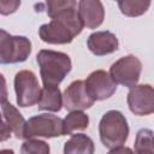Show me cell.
I'll return each mask as SVG.
<instances>
[{
  "instance_id": "6da1fadb",
  "label": "cell",
  "mask_w": 154,
  "mask_h": 154,
  "mask_svg": "<svg viewBox=\"0 0 154 154\" xmlns=\"http://www.w3.org/2000/svg\"><path fill=\"white\" fill-rule=\"evenodd\" d=\"M36 60L42 83L47 87H58L72 69L70 57L63 52L41 49L36 55Z\"/></svg>"
},
{
  "instance_id": "7a4b0ae2",
  "label": "cell",
  "mask_w": 154,
  "mask_h": 154,
  "mask_svg": "<svg viewBox=\"0 0 154 154\" xmlns=\"http://www.w3.org/2000/svg\"><path fill=\"white\" fill-rule=\"evenodd\" d=\"M99 135L102 144L109 149L123 146L129 136L125 116L117 109L107 111L99 123Z\"/></svg>"
},
{
  "instance_id": "3957f363",
  "label": "cell",
  "mask_w": 154,
  "mask_h": 154,
  "mask_svg": "<svg viewBox=\"0 0 154 154\" xmlns=\"http://www.w3.org/2000/svg\"><path fill=\"white\" fill-rule=\"evenodd\" d=\"M31 53V42L25 36H13L0 29V64L25 61Z\"/></svg>"
},
{
  "instance_id": "277c9868",
  "label": "cell",
  "mask_w": 154,
  "mask_h": 154,
  "mask_svg": "<svg viewBox=\"0 0 154 154\" xmlns=\"http://www.w3.org/2000/svg\"><path fill=\"white\" fill-rule=\"evenodd\" d=\"M64 136L63 132V119L54 114L42 113L29 118L25 122L23 138H35V137H58Z\"/></svg>"
},
{
  "instance_id": "5b68a950",
  "label": "cell",
  "mask_w": 154,
  "mask_h": 154,
  "mask_svg": "<svg viewBox=\"0 0 154 154\" xmlns=\"http://www.w3.org/2000/svg\"><path fill=\"white\" fill-rule=\"evenodd\" d=\"M46 12L51 19L63 22L70 28L75 36L79 35L83 25L78 16L77 2L75 0H49L46 2Z\"/></svg>"
},
{
  "instance_id": "8992f818",
  "label": "cell",
  "mask_w": 154,
  "mask_h": 154,
  "mask_svg": "<svg viewBox=\"0 0 154 154\" xmlns=\"http://www.w3.org/2000/svg\"><path fill=\"white\" fill-rule=\"evenodd\" d=\"M141 72L142 63L137 57L129 54L113 63L108 73L116 82V84H120L131 89L132 87L137 85Z\"/></svg>"
},
{
  "instance_id": "52a82bcc",
  "label": "cell",
  "mask_w": 154,
  "mask_h": 154,
  "mask_svg": "<svg viewBox=\"0 0 154 154\" xmlns=\"http://www.w3.org/2000/svg\"><path fill=\"white\" fill-rule=\"evenodd\" d=\"M14 90L18 106L30 107L37 103L41 88L36 75L29 70L17 72L14 76Z\"/></svg>"
},
{
  "instance_id": "ba28073f",
  "label": "cell",
  "mask_w": 154,
  "mask_h": 154,
  "mask_svg": "<svg viewBox=\"0 0 154 154\" xmlns=\"http://www.w3.org/2000/svg\"><path fill=\"white\" fill-rule=\"evenodd\" d=\"M85 90L94 101H101L111 97L116 90L117 84L108 72L103 70L93 71L84 81Z\"/></svg>"
},
{
  "instance_id": "9c48e42d",
  "label": "cell",
  "mask_w": 154,
  "mask_h": 154,
  "mask_svg": "<svg viewBox=\"0 0 154 154\" xmlns=\"http://www.w3.org/2000/svg\"><path fill=\"white\" fill-rule=\"evenodd\" d=\"M128 106L136 116H148L154 112V90L150 84L135 85L128 93Z\"/></svg>"
},
{
  "instance_id": "30bf717a",
  "label": "cell",
  "mask_w": 154,
  "mask_h": 154,
  "mask_svg": "<svg viewBox=\"0 0 154 154\" xmlns=\"http://www.w3.org/2000/svg\"><path fill=\"white\" fill-rule=\"evenodd\" d=\"M94 100L88 95L84 85V81H73L64 90L63 94V106L72 111H83L90 108L94 105Z\"/></svg>"
},
{
  "instance_id": "8fae6325",
  "label": "cell",
  "mask_w": 154,
  "mask_h": 154,
  "mask_svg": "<svg viewBox=\"0 0 154 154\" xmlns=\"http://www.w3.org/2000/svg\"><path fill=\"white\" fill-rule=\"evenodd\" d=\"M38 36L43 42L49 45H66L75 37L70 28L57 19H51L49 23L42 24L38 29Z\"/></svg>"
},
{
  "instance_id": "7c38bea8",
  "label": "cell",
  "mask_w": 154,
  "mask_h": 154,
  "mask_svg": "<svg viewBox=\"0 0 154 154\" xmlns=\"http://www.w3.org/2000/svg\"><path fill=\"white\" fill-rule=\"evenodd\" d=\"M78 16L83 26L88 29L99 28L105 19V8L99 0H81L78 4Z\"/></svg>"
},
{
  "instance_id": "4fadbf2b",
  "label": "cell",
  "mask_w": 154,
  "mask_h": 154,
  "mask_svg": "<svg viewBox=\"0 0 154 154\" xmlns=\"http://www.w3.org/2000/svg\"><path fill=\"white\" fill-rule=\"evenodd\" d=\"M87 46L93 54L101 57L116 52L119 47V42L113 32L105 30L90 34L87 40Z\"/></svg>"
},
{
  "instance_id": "5bb4252c",
  "label": "cell",
  "mask_w": 154,
  "mask_h": 154,
  "mask_svg": "<svg viewBox=\"0 0 154 154\" xmlns=\"http://www.w3.org/2000/svg\"><path fill=\"white\" fill-rule=\"evenodd\" d=\"M37 107L42 111L59 112L63 107V94L59 87L43 85V88L40 90Z\"/></svg>"
},
{
  "instance_id": "9a60e30c",
  "label": "cell",
  "mask_w": 154,
  "mask_h": 154,
  "mask_svg": "<svg viewBox=\"0 0 154 154\" xmlns=\"http://www.w3.org/2000/svg\"><path fill=\"white\" fill-rule=\"evenodd\" d=\"M93 140L84 134L72 135L64 144V154H94Z\"/></svg>"
},
{
  "instance_id": "2e32d148",
  "label": "cell",
  "mask_w": 154,
  "mask_h": 154,
  "mask_svg": "<svg viewBox=\"0 0 154 154\" xmlns=\"http://www.w3.org/2000/svg\"><path fill=\"white\" fill-rule=\"evenodd\" d=\"M2 117L13 132V135L17 138H23V131H24V125H25V119L20 114V112L10 102L2 103Z\"/></svg>"
},
{
  "instance_id": "e0dca14e",
  "label": "cell",
  "mask_w": 154,
  "mask_h": 154,
  "mask_svg": "<svg viewBox=\"0 0 154 154\" xmlns=\"http://www.w3.org/2000/svg\"><path fill=\"white\" fill-rule=\"evenodd\" d=\"M89 125V117L83 111H72L63 119L64 135H71L77 130H85Z\"/></svg>"
},
{
  "instance_id": "ac0fdd59",
  "label": "cell",
  "mask_w": 154,
  "mask_h": 154,
  "mask_svg": "<svg viewBox=\"0 0 154 154\" xmlns=\"http://www.w3.org/2000/svg\"><path fill=\"white\" fill-rule=\"evenodd\" d=\"M150 6L149 0H122L118 1L120 12L126 17H137L147 12Z\"/></svg>"
},
{
  "instance_id": "d6986e66",
  "label": "cell",
  "mask_w": 154,
  "mask_h": 154,
  "mask_svg": "<svg viewBox=\"0 0 154 154\" xmlns=\"http://www.w3.org/2000/svg\"><path fill=\"white\" fill-rule=\"evenodd\" d=\"M134 154H153V131L141 129L136 134Z\"/></svg>"
},
{
  "instance_id": "ffe728a7",
  "label": "cell",
  "mask_w": 154,
  "mask_h": 154,
  "mask_svg": "<svg viewBox=\"0 0 154 154\" xmlns=\"http://www.w3.org/2000/svg\"><path fill=\"white\" fill-rule=\"evenodd\" d=\"M49 144L42 140H25L20 147V154H49Z\"/></svg>"
},
{
  "instance_id": "44dd1931",
  "label": "cell",
  "mask_w": 154,
  "mask_h": 154,
  "mask_svg": "<svg viewBox=\"0 0 154 154\" xmlns=\"http://www.w3.org/2000/svg\"><path fill=\"white\" fill-rule=\"evenodd\" d=\"M19 6V0H0V14L8 16L11 13H14Z\"/></svg>"
},
{
  "instance_id": "7402d4cb",
  "label": "cell",
  "mask_w": 154,
  "mask_h": 154,
  "mask_svg": "<svg viewBox=\"0 0 154 154\" xmlns=\"http://www.w3.org/2000/svg\"><path fill=\"white\" fill-rule=\"evenodd\" d=\"M11 129L8 128V125L6 124L5 120H2V117L0 114V142H5L11 137Z\"/></svg>"
},
{
  "instance_id": "603a6c76",
  "label": "cell",
  "mask_w": 154,
  "mask_h": 154,
  "mask_svg": "<svg viewBox=\"0 0 154 154\" xmlns=\"http://www.w3.org/2000/svg\"><path fill=\"white\" fill-rule=\"evenodd\" d=\"M8 93H7V84H6V79L4 77L2 73H0V105L5 103L7 100Z\"/></svg>"
},
{
  "instance_id": "cb8c5ba5",
  "label": "cell",
  "mask_w": 154,
  "mask_h": 154,
  "mask_svg": "<svg viewBox=\"0 0 154 154\" xmlns=\"http://www.w3.org/2000/svg\"><path fill=\"white\" fill-rule=\"evenodd\" d=\"M107 154H134V152H132V149L129 148V147L120 146V147H117V148L111 149Z\"/></svg>"
},
{
  "instance_id": "d4e9b609",
  "label": "cell",
  "mask_w": 154,
  "mask_h": 154,
  "mask_svg": "<svg viewBox=\"0 0 154 154\" xmlns=\"http://www.w3.org/2000/svg\"><path fill=\"white\" fill-rule=\"evenodd\" d=\"M0 154H14V152L12 149H1Z\"/></svg>"
}]
</instances>
